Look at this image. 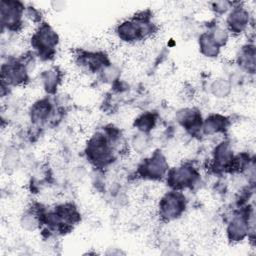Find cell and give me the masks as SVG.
Masks as SVG:
<instances>
[{
  "label": "cell",
  "instance_id": "obj_1",
  "mask_svg": "<svg viewBox=\"0 0 256 256\" xmlns=\"http://www.w3.org/2000/svg\"><path fill=\"white\" fill-rule=\"evenodd\" d=\"M182 200L183 199H180L179 196L176 194L167 195L163 199V202L161 205L163 215L168 218L177 217L182 211V207H183Z\"/></svg>",
  "mask_w": 256,
  "mask_h": 256
}]
</instances>
